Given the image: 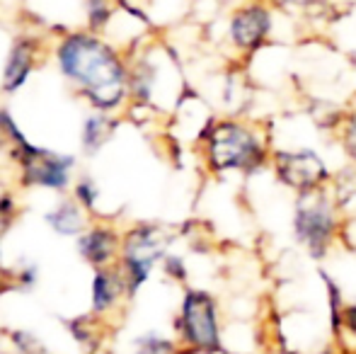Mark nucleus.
Returning a JSON list of instances; mask_svg holds the SVG:
<instances>
[{
  "label": "nucleus",
  "instance_id": "nucleus-1",
  "mask_svg": "<svg viewBox=\"0 0 356 354\" xmlns=\"http://www.w3.org/2000/svg\"><path fill=\"white\" fill-rule=\"evenodd\" d=\"M272 131L245 114L211 119L202 131V156L213 175H254L272 163Z\"/></svg>",
  "mask_w": 356,
  "mask_h": 354
},
{
  "label": "nucleus",
  "instance_id": "nucleus-2",
  "mask_svg": "<svg viewBox=\"0 0 356 354\" xmlns=\"http://www.w3.org/2000/svg\"><path fill=\"white\" fill-rule=\"evenodd\" d=\"M61 68L68 78L85 88L97 107L112 109L127 95V71L114 51L97 39L71 37L61 47Z\"/></svg>",
  "mask_w": 356,
  "mask_h": 354
},
{
  "label": "nucleus",
  "instance_id": "nucleus-3",
  "mask_svg": "<svg viewBox=\"0 0 356 354\" xmlns=\"http://www.w3.org/2000/svg\"><path fill=\"white\" fill-rule=\"evenodd\" d=\"M344 226H347V216L330 184L313 192L296 194L291 236L310 260L323 262L342 241Z\"/></svg>",
  "mask_w": 356,
  "mask_h": 354
},
{
  "label": "nucleus",
  "instance_id": "nucleus-4",
  "mask_svg": "<svg viewBox=\"0 0 356 354\" xmlns=\"http://www.w3.org/2000/svg\"><path fill=\"white\" fill-rule=\"evenodd\" d=\"M177 337L187 352L194 354L223 352L220 303L211 291L187 289L177 313Z\"/></svg>",
  "mask_w": 356,
  "mask_h": 354
},
{
  "label": "nucleus",
  "instance_id": "nucleus-5",
  "mask_svg": "<svg viewBox=\"0 0 356 354\" xmlns=\"http://www.w3.org/2000/svg\"><path fill=\"white\" fill-rule=\"evenodd\" d=\"M277 13L267 0H245L230 10L225 19V42L230 51L245 61L267 49L277 32Z\"/></svg>",
  "mask_w": 356,
  "mask_h": 354
},
{
  "label": "nucleus",
  "instance_id": "nucleus-6",
  "mask_svg": "<svg viewBox=\"0 0 356 354\" xmlns=\"http://www.w3.org/2000/svg\"><path fill=\"white\" fill-rule=\"evenodd\" d=\"M277 182L293 194L313 192V189L332 184V172H330L325 158L315 148L298 146V148H277L274 146L272 163Z\"/></svg>",
  "mask_w": 356,
  "mask_h": 354
},
{
  "label": "nucleus",
  "instance_id": "nucleus-7",
  "mask_svg": "<svg viewBox=\"0 0 356 354\" xmlns=\"http://www.w3.org/2000/svg\"><path fill=\"white\" fill-rule=\"evenodd\" d=\"M172 238L160 226H136L124 241V267H127V289L134 293L150 277L153 267L165 260Z\"/></svg>",
  "mask_w": 356,
  "mask_h": 354
},
{
  "label": "nucleus",
  "instance_id": "nucleus-8",
  "mask_svg": "<svg viewBox=\"0 0 356 354\" xmlns=\"http://www.w3.org/2000/svg\"><path fill=\"white\" fill-rule=\"evenodd\" d=\"M17 161L22 163L27 182L44 184V187H63L68 182V170L73 166V158L56 156V153L42 151L34 146L24 148Z\"/></svg>",
  "mask_w": 356,
  "mask_h": 354
},
{
  "label": "nucleus",
  "instance_id": "nucleus-9",
  "mask_svg": "<svg viewBox=\"0 0 356 354\" xmlns=\"http://www.w3.org/2000/svg\"><path fill=\"white\" fill-rule=\"evenodd\" d=\"M114 248H117V238H114L112 231H104V228H97V231L88 233V236L80 241V252H83L85 260L92 262V265H104V262L112 260Z\"/></svg>",
  "mask_w": 356,
  "mask_h": 354
},
{
  "label": "nucleus",
  "instance_id": "nucleus-10",
  "mask_svg": "<svg viewBox=\"0 0 356 354\" xmlns=\"http://www.w3.org/2000/svg\"><path fill=\"white\" fill-rule=\"evenodd\" d=\"M334 136H337V143L344 151V156L356 168V95L349 99V104L339 114V122L334 127Z\"/></svg>",
  "mask_w": 356,
  "mask_h": 354
},
{
  "label": "nucleus",
  "instance_id": "nucleus-11",
  "mask_svg": "<svg viewBox=\"0 0 356 354\" xmlns=\"http://www.w3.org/2000/svg\"><path fill=\"white\" fill-rule=\"evenodd\" d=\"M29 68H32V47L27 42H19L10 54L8 68H5V90H15L22 86Z\"/></svg>",
  "mask_w": 356,
  "mask_h": 354
},
{
  "label": "nucleus",
  "instance_id": "nucleus-12",
  "mask_svg": "<svg viewBox=\"0 0 356 354\" xmlns=\"http://www.w3.org/2000/svg\"><path fill=\"white\" fill-rule=\"evenodd\" d=\"M122 289H124V282H122V277H119V274L99 272L97 277H95V284H92L95 308H97V311L109 308L114 301H117V296L122 293Z\"/></svg>",
  "mask_w": 356,
  "mask_h": 354
},
{
  "label": "nucleus",
  "instance_id": "nucleus-13",
  "mask_svg": "<svg viewBox=\"0 0 356 354\" xmlns=\"http://www.w3.org/2000/svg\"><path fill=\"white\" fill-rule=\"evenodd\" d=\"M49 223L56 228L61 236H73L83 228V216H80L78 207L73 204H63L61 209H56L54 214H49Z\"/></svg>",
  "mask_w": 356,
  "mask_h": 354
},
{
  "label": "nucleus",
  "instance_id": "nucleus-14",
  "mask_svg": "<svg viewBox=\"0 0 356 354\" xmlns=\"http://www.w3.org/2000/svg\"><path fill=\"white\" fill-rule=\"evenodd\" d=\"M109 136H112V122L104 117H90V122L85 124V148L97 151Z\"/></svg>",
  "mask_w": 356,
  "mask_h": 354
},
{
  "label": "nucleus",
  "instance_id": "nucleus-15",
  "mask_svg": "<svg viewBox=\"0 0 356 354\" xmlns=\"http://www.w3.org/2000/svg\"><path fill=\"white\" fill-rule=\"evenodd\" d=\"M334 342H337V345H342V342L356 345V301L344 303L342 318H339L337 335H334Z\"/></svg>",
  "mask_w": 356,
  "mask_h": 354
},
{
  "label": "nucleus",
  "instance_id": "nucleus-16",
  "mask_svg": "<svg viewBox=\"0 0 356 354\" xmlns=\"http://www.w3.org/2000/svg\"><path fill=\"white\" fill-rule=\"evenodd\" d=\"M136 354H177V347L168 337L145 335L136 342Z\"/></svg>",
  "mask_w": 356,
  "mask_h": 354
},
{
  "label": "nucleus",
  "instance_id": "nucleus-17",
  "mask_svg": "<svg viewBox=\"0 0 356 354\" xmlns=\"http://www.w3.org/2000/svg\"><path fill=\"white\" fill-rule=\"evenodd\" d=\"M163 267H165V272H168V277H172V279H177V282H184L187 279V267H184V260L182 257H177V255H165V260H163Z\"/></svg>",
  "mask_w": 356,
  "mask_h": 354
},
{
  "label": "nucleus",
  "instance_id": "nucleus-18",
  "mask_svg": "<svg viewBox=\"0 0 356 354\" xmlns=\"http://www.w3.org/2000/svg\"><path fill=\"white\" fill-rule=\"evenodd\" d=\"M107 17H109V5L104 0H90V19L95 24H104Z\"/></svg>",
  "mask_w": 356,
  "mask_h": 354
},
{
  "label": "nucleus",
  "instance_id": "nucleus-19",
  "mask_svg": "<svg viewBox=\"0 0 356 354\" xmlns=\"http://www.w3.org/2000/svg\"><path fill=\"white\" fill-rule=\"evenodd\" d=\"M272 3L277 10H289V13H296V10H308L313 5V0H267Z\"/></svg>",
  "mask_w": 356,
  "mask_h": 354
},
{
  "label": "nucleus",
  "instance_id": "nucleus-20",
  "mask_svg": "<svg viewBox=\"0 0 356 354\" xmlns=\"http://www.w3.org/2000/svg\"><path fill=\"white\" fill-rule=\"evenodd\" d=\"M78 194H80V199H83L85 204H92V199H95V189H90V182H83L78 187Z\"/></svg>",
  "mask_w": 356,
  "mask_h": 354
},
{
  "label": "nucleus",
  "instance_id": "nucleus-21",
  "mask_svg": "<svg viewBox=\"0 0 356 354\" xmlns=\"http://www.w3.org/2000/svg\"><path fill=\"white\" fill-rule=\"evenodd\" d=\"M274 354H305L303 350H298V347H289V345H282Z\"/></svg>",
  "mask_w": 356,
  "mask_h": 354
},
{
  "label": "nucleus",
  "instance_id": "nucleus-22",
  "mask_svg": "<svg viewBox=\"0 0 356 354\" xmlns=\"http://www.w3.org/2000/svg\"><path fill=\"white\" fill-rule=\"evenodd\" d=\"M3 279H5V272H3V267H0V291H3Z\"/></svg>",
  "mask_w": 356,
  "mask_h": 354
},
{
  "label": "nucleus",
  "instance_id": "nucleus-23",
  "mask_svg": "<svg viewBox=\"0 0 356 354\" xmlns=\"http://www.w3.org/2000/svg\"><path fill=\"white\" fill-rule=\"evenodd\" d=\"M238 3H245V0H238Z\"/></svg>",
  "mask_w": 356,
  "mask_h": 354
}]
</instances>
